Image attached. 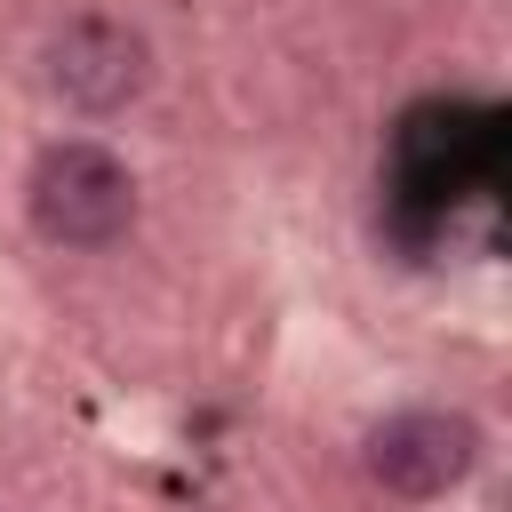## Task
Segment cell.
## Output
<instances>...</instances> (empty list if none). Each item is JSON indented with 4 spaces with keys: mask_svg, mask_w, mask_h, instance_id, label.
Instances as JSON below:
<instances>
[{
    "mask_svg": "<svg viewBox=\"0 0 512 512\" xmlns=\"http://www.w3.org/2000/svg\"><path fill=\"white\" fill-rule=\"evenodd\" d=\"M360 464H368L376 488L424 504V496H448V488L480 464V424L456 416V408H400V416H384V424L368 432Z\"/></svg>",
    "mask_w": 512,
    "mask_h": 512,
    "instance_id": "2",
    "label": "cell"
},
{
    "mask_svg": "<svg viewBox=\"0 0 512 512\" xmlns=\"http://www.w3.org/2000/svg\"><path fill=\"white\" fill-rule=\"evenodd\" d=\"M24 208L40 224V240L56 248H112L128 224H136V176L88 144V136H64L32 160V184H24Z\"/></svg>",
    "mask_w": 512,
    "mask_h": 512,
    "instance_id": "1",
    "label": "cell"
},
{
    "mask_svg": "<svg viewBox=\"0 0 512 512\" xmlns=\"http://www.w3.org/2000/svg\"><path fill=\"white\" fill-rule=\"evenodd\" d=\"M144 80H152V40L120 16H72L48 40V88L72 112H120L144 96Z\"/></svg>",
    "mask_w": 512,
    "mask_h": 512,
    "instance_id": "3",
    "label": "cell"
}]
</instances>
